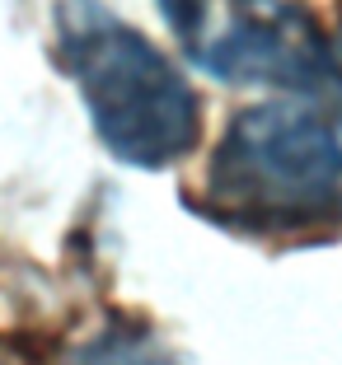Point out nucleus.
<instances>
[{"instance_id":"nucleus-1","label":"nucleus","mask_w":342,"mask_h":365,"mask_svg":"<svg viewBox=\"0 0 342 365\" xmlns=\"http://www.w3.org/2000/svg\"><path fill=\"white\" fill-rule=\"evenodd\" d=\"M61 66L80 85L99 140L136 169H169L197 145L202 108L160 47L99 0L56 5Z\"/></svg>"},{"instance_id":"nucleus-7","label":"nucleus","mask_w":342,"mask_h":365,"mask_svg":"<svg viewBox=\"0 0 342 365\" xmlns=\"http://www.w3.org/2000/svg\"><path fill=\"white\" fill-rule=\"evenodd\" d=\"M338 56H342V33H338Z\"/></svg>"},{"instance_id":"nucleus-2","label":"nucleus","mask_w":342,"mask_h":365,"mask_svg":"<svg viewBox=\"0 0 342 365\" xmlns=\"http://www.w3.org/2000/svg\"><path fill=\"white\" fill-rule=\"evenodd\" d=\"M202 211L244 235H305L342 220V140L314 113L258 103L230 118Z\"/></svg>"},{"instance_id":"nucleus-4","label":"nucleus","mask_w":342,"mask_h":365,"mask_svg":"<svg viewBox=\"0 0 342 365\" xmlns=\"http://www.w3.org/2000/svg\"><path fill=\"white\" fill-rule=\"evenodd\" d=\"M66 365H183L169 346H160L150 333L136 328H108V333L89 337L85 346H75Z\"/></svg>"},{"instance_id":"nucleus-5","label":"nucleus","mask_w":342,"mask_h":365,"mask_svg":"<svg viewBox=\"0 0 342 365\" xmlns=\"http://www.w3.org/2000/svg\"><path fill=\"white\" fill-rule=\"evenodd\" d=\"M164 14V24H169L173 33H178L183 43L193 47L197 38L206 33V19H211V0H155Z\"/></svg>"},{"instance_id":"nucleus-6","label":"nucleus","mask_w":342,"mask_h":365,"mask_svg":"<svg viewBox=\"0 0 342 365\" xmlns=\"http://www.w3.org/2000/svg\"><path fill=\"white\" fill-rule=\"evenodd\" d=\"M0 365H10V356H5V351H0Z\"/></svg>"},{"instance_id":"nucleus-3","label":"nucleus","mask_w":342,"mask_h":365,"mask_svg":"<svg viewBox=\"0 0 342 365\" xmlns=\"http://www.w3.org/2000/svg\"><path fill=\"white\" fill-rule=\"evenodd\" d=\"M193 61L230 85H272L296 94L333 89V52L296 0H225V24L193 43Z\"/></svg>"}]
</instances>
